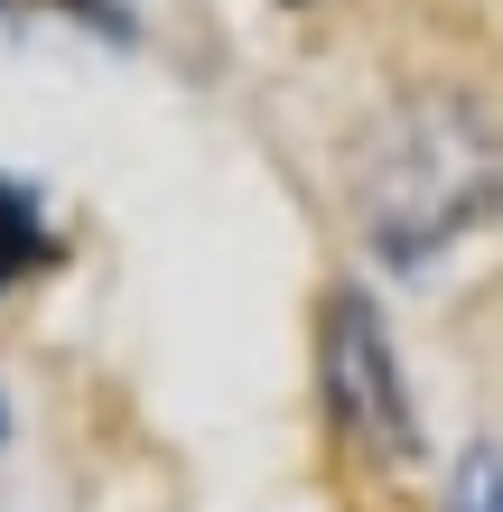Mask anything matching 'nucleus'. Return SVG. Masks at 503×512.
<instances>
[{"label": "nucleus", "mask_w": 503, "mask_h": 512, "mask_svg": "<svg viewBox=\"0 0 503 512\" xmlns=\"http://www.w3.org/2000/svg\"><path fill=\"white\" fill-rule=\"evenodd\" d=\"M317 373H327V419L364 447V457H410V401H401V364H392V345H382L373 298L345 289L327 308Z\"/></svg>", "instance_id": "obj_2"}, {"label": "nucleus", "mask_w": 503, "mask_h": 512, "mask_svg": "<svg viewBox=\"0 0 503 512\" xmlns=\"http://www.w3.org/2000/svg\"><path fill=\"white\" fill-rule=\"evenodd\" d=\"M503 196V149L466 103H410L364 159V224L382 261H429Z\"/></svg>", "instance_id": "obj_1"}, {"label": "nucleus", "mask_w": 503, "mask_h": 512, "mask_svg": "<svg viewBox=\"0 0 503 512\" xmlns=\"http://www.w3.org/2000/svg\"><path fill=\"white\" fill-rule=\"evenodd\" d=\"M0 429H10V419H0Z\"/></svg>", "instance_id": "obj_6"}, {"label": "nucleus", "mask_w": 503, "mask_h": 512, "mask_svg": "<svg viewBox=\"0 0 503 512\" xmlns=\"http://www.w3.org/2000/svg\"><path fill=\"white\" fill-rule=\"evenodd\" d=\"M28 252H38V215H28V196H19V187H0V280H10Z\"/></svg>", "instance_id": "obj_4"}, {"label": "nucleus", "mask_w": 503, "mask_h": 512, "mask_svg": "<svg viewBox=\"0 0 503 512\" xmlns=\"http://www.w3.org/2000/svg\"><path fill=\"white\" fill-rule=\"evenodd\" d=\"M75 10H122V0H75Z\"/></svg>", "instance_id": "obj_5"}, {"label": "nucleus", "mask_w": 503, "mask_h": 512, "mask_svg": "<svg viewBox=\"0 0 503 512\" xmlns=\"http://www.w3.org/2000/svg\"><path fill=\"white\" fill-rule=\"evenodd\" d=\"M448 512H503V457H466L448 485Z\"/></svg>", "instance_id": "obj_3"}]
</instances>
